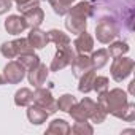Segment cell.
I'll return each instance as SVG.
<instances>
[{
  "instance_id": "cell-1",
  "label": "cell",
  "mask_w": 135,
  "mask_h": 135,
  "mask_svg": "<svg viewBox=\"0 0 135 135\" xmlns=\"http://www.w3.org/2000/svg\"><path fill=\"white\" fill-rule=\"evenodd\" d=\"M127 103H129L127 92L122 91L121 88L105 91V92L99 94V99H97V105L102 107L107 114H111V116H114L118 119H121V114L126 110Z\"/></svg>"
},
{
  "instance_id": "cell-2",
  "label": "cell",
  "mask_w": 135,
  "mask_h": 135,
  "mask_svg": "<svg viewBox=\"0 0 135 135\" xmlns=\"http://www.w3.org/2000/svg\"><path fill=\"white\" fill-rule=\"evenodd\" d=\"M118 35H119V24H118L113 18H108V16L99 18V22H97V26H95V38H97L100 43L108 45V43H111Z\"/></svg>"
},
{
  "instance_id": "cell-3",
  "label": "cell",
  "mask_w": 135,
  "mask_h": 135,
  "mask_svg": "<svg viewBox=\"0 0 135 135\" xmlns=\"http://www.w3.org/2000/svg\"><path fill=\"white\" fill-rule=\"evenodd\" d=\"M133 67H135V62L130 57H126V56L113 57V62H111V67H110L111 78L116 83H122L126 78H129L132 75Z\"/></svg>"
},
{
  "instance_id": "cell-4",
  "label": "cell",
  "mask_w": 135,
  "mask_h": 135,
  "mask_svg": "<svg viewBox=\"0 0 135 135\" xmlns=\"http://www.w3.org/2000/svg\"><path fill=\"white\" fill-rule=\"evenodd\" d=\"M95 107V102L89 97H83L80 102H75L69 110V114L73 121H89V116Z\"/></svg>"
},
{
  "instance_id": "cell-5",
  "label": "cell",
  "mask_w": 135,
  "mask_h": 135,
  "mask_svg": "<svg viewBox=\"0 0 135 135\" xmlns=\"http://www.w3.org/2000/svg\"><path fill=\"white\" fill-rule=\"evenodd\" d=\"M33 103H37L38 107L46 110L49 114H54L57 111V105H56V100L52 97L51 89H46L43 86L35 88V91H33Z\"/></svg>"
},
{
  "instance_id": "cell-6",
  "label": "cell",
  "mask_w": 135,
  "mask_h": 135,
  "mask_svg": "<svg viewBox=\"0 0 135 135\" xmlns=\"http://www.w3.org/2000/svg\"><path fill=\"white\" fill-rule=\"evenodd\" d=\"M24 76H26V69L18 60H10L3 67V78L5 83L8 84H18L24 80Z\"/></svg>"
},
{
  "instance_id": "cell-7",
  "label": "cell",
  "mask_w": 135,
  "mask_h": 135,
  "mask_svg": "<svg viewBox=\"0 0 135 135\" xmlns=\"http://www.w3.org/2000/svg\"><path fill=\"white\" fill-rule=\"evenodd\" d=\"M75 49L73 48H67V49H57L56 56L52 57L51 60V65H49V70L51 72H59L65 67H69L75 57Z\"/></svg>"
},
{
  "instance_id": "cell-8",
  "label": "cell",
  "mask_w": 135,
  "mask_h": 135,
  "mask_svg": "<svg viewBox=\"0 0 135 135\" xmlns=\"http://www.w3.org/2000/svg\"><path fill=\"white\" fill-rule=\"evenodd\" d=\"M48 75H49V69L45 65V64H38L35 69L29 70L27 72V80H29V84H32L33 88H41L46 80H48Z\"/></svg>"
},
{
  "instance_id": "cell-9",
  "label": "cell",
  "mask_w": 135,
  "mask_h": 135,
  "mask_svg": "<svg viewBox=\"0 0 135 135\" xmlns=\"http://www.w3.org/2000/svg\"><path fill=\"white\" fill-rule=\"evenodd\" d=\"M3 27H5V30L10 35H19L26 29H29L27 27V22H26V19H24L22 15H10L5 19V22H3Z\"/></svg>"
},
{
  "instance_id": "cell-10",
  "label": "cell",
  "mask_w": 135,
  "mask_h": 135,
  "mask_svg": "<svg viewBox=\"0 0 135 135\" xmlns=\"http://www.w3.org/2000/svg\"><path fill=\"white\" fill-rule=\"evenodd\" d=\"M73 48L76 54H89L94 51V37L88 33L86 30L78 33V37L73 41Z\"/></svg>"
},
{
  "instance_id": "cell-11",
  "label": "cell",
  "mask_w": 135,
  "mask_h": 135,
  "mask_svg": "<svg viewBox=\"0 0 135 135\" xmlns=\"http://www.w3.org/2000/svg\"><path fill=\"white\" fill-rule=\"evenodd\" d=\"M70 65H72V73L76 78H80L83 73H86L88 70L92 69V62H91V57L88 54H75Z\"/></svg>"
},
{
  "instance_id": "cell-12",
  "label": "cell",
  "mask_w": 135,
  "mask_h": 135,
  "mask_svg": "<svg viewBox=\"0 0 135 135\" xmlns=\"http://www.w3.org/2000/svg\"><path fill=\"white\" fill-rule=\"evenodd\" d=\"M27 40H29V43L33 46V49H43V48L49 43L48 32L41 30L40 27L30 29V32H29V35H27Z\"/></svg>"
},
{
  "instance_id": "cell-13",
  "label": "cell",
  "mask_w": 135,
  "mask_h": 135,
  "mask_svg": "<svg viewBox=\"0 0 135 135\" xmlns=\"http://www.w3.org/2000/svg\"><path fill=\"white\" fill-rule=\"evenodd\" d=\"M65 29L73 35H78L81 32H84L88 29V19L86 18H80V16H73V15H65Z\"/></svg>"
},
{
  "instance_id": "cell-14",
  "label": "cell",
  "mask_w": 135,
  "mask_h": 135,
  "mask_svg": "<svg viewBox=\"0 0 135 135\" xmlns=\"http://www.w3.org/2000/svg\"><path fill=\"white\" fill-rule=\"evenodd\" d=\"M48 38H49V41H52V43L57 46V49L72 48V40H70V37L67 35L65 32L59 30V29H51V30L48 32Z\"/></svg>"
},
{
  "instance_id": "cell-15",
  "label": "cell",
  "mask_w": 135,
  "mask_h": 135,
  "mask_svg": "<svg viewBox=\"0 0 135 135\" xmlns=\"http://www.w3.org/2000/svg\"><path fill=\"white\" fill-rule=\"evenodd\" d=\"M26 22H27V27L29 29H33V27H40L45 21V13L40 7H35V8H30L27 11L22 13Z\"/></svg>"
},
{
  "instance_id": "cell-16",
  "label": "cell",
  "mask_w": 135,
  "mask_h": 135,
  "mask_svg": "<svg viewBox=\"0 0 135 135\" xmlns=\"http://www.w3.org/2000/svg\"><path fill=\"white\" fill-rule=\"evenodd\" d=\"M48 116H49V113H48L46 110H43L41 107H38L37 103H33V105H32V103L27 105V119H29L32 124L40 126V124L46 122Z\"/></svg>"
},
{
  "instance_id": "cell-17",
  "label": "cell",
  "mask_w": 135,
  "mask_h": 135,
  "mask_svg": "<svg viewBox=\"0 0 135 135\" xmlns=\"http://www.w3.org/2000/svg\"><path fill=\"white\" fill-rule=\"evenodd\" d=\"M67 15H73V16H80V18H92L94 16V7L91 2H78L75 5H72V8L69 10V13Z\"/></svg>"
},
{
  "instance_id": "cell-18",
  "label": "cell",
  "mask_w": 135,
  "mask_h": 135,
  "mask_svg": "<svg viewBox=\"0 0 135 135\" xmlns=\"http://www.w3.org/2000/svg\"><path fill=\"white\" fill-rule=\"evenodd\" d=\"M48 135H69L70 133V124L65 119H52L46 129Z\"/></svg>"
},
{
  "instance_id": "cell-19",
  "label": "cell",
  "mask_w": 135,
  "mask_h": 135,
  "mask_svg": "<svg viewBox=\"0 0 135 135\" xmlns=\"http://www.w3.org/2000/svg\"><path fill=\"white\" fill-rule=\"evenodd\" d=\"M95 75H97L95 70L91 69V70H88L86 73H83V75L78 78V80H80V83H78V91H80L81 94H89V92L92 91Z\"/></svg>"
},
{
  "instance_id": "cell-20",
  "label": "cell",
  "mask_w": 135,
  "mask_h": 135,
  "mask_svg": "<svg viewBox=\"0 0 135 135\" xmlns=\"http://www.w3.org/2000/svg\"><path fill=\"white\" fill-rule=\"evenodd\" d=\"M108 59H110V54L107 49H97V51H92L91 54V62H92V69L94 70H99L102 67H105L108 64Z\"/></svg>"
},
{
  "instance_id": "cell-21",
  "label": "cell",
  "mask_w": 135,
  "mask_h": 135,
  "mask_svg": "<svg viewBox=\"0 0 135 135\" xmlns=\"http://www.w3.org/2000/svg\"><path fill=\"white\" fill-rule=\"evenodd\" d=\"M33 102V92L29 88H21L15 94V105L16 107H27Z\"/></svg>"
},
{
  "instance_id": "cell-22",
  "label": "cell",
  "mask_w": 135,
  "mask_h": 135,
  "mask_svg": "<svg viewBox=\"0 0 135 135\" xmlns=\"http://www.w3.org/2000/svg\"><path fill=\"white\" fill-rule=\"evenodd\" d=\"M110 46H108V54H110V57H119V56H124V54H127L129 52V49H130V46H129V43L127 41H122V40H118V41H111V43H108Z\"/></svg>"
},
{
  "instance_id": "cell-23",
  "label": "cell",
  "mask_w": 135,
  "mask_h": 135,
  "mask_svg": "<svg viewBox=\"0 0 135 135\" xmlns=\"http://www.w3.org/2000/svg\"><path fill=\"white\" fill-rule=\"evenodd\" d=\"M19 59H18V62L26 69V72H29V70H32V69H35V67L41 62L40 60V56L38 54H35V52H30V54H21V56H18Z\"/></svg>"
},
{
  "instance_id": "cell-24",
  "label": "cell",
  "mask_w": 135,
  "mask_h": 135,
  "mask_svg": "<svg viewBox=\"0 0 135 135\" xmlns=\"http://www.w3.org/2000/svg\"><path fill=\"white\" fill-rule=\"evenodd\" d=\"M13 46H15V51H16V57L21 56V54H30L33 52V46L29 43L27 38H16L13 40Z\"/></svg>"
},
{
  "instance_id": "cell-25",
  "label": "cell",
  "mask_w": 135,
  "mask_h": 135,
  "mask_svg": "<svg viewBox=\"0 0 135 135\" xmlns=\"http://www.w3.org/2000/svg\"><path fill=\"white\" fill-rule=\"evenodd\" d=\"M70 132L75 135H92L94 127L88 121H75V124L70 127Z\"/></svg>"
},
{
  "instance_id": "cell-26",
  "label": "cell",
  "mask_w": 135,
  "mask_h": 135,
  "mask_svg": "<svg viewBox=\"0 0 135 135\" xmlns=\"http://www.w3.org/2000/svg\"><path fill=\"white\" fill-rule=\"evenodd\" d=\"M75 102H76V99H75L73 94H64V95H60V97L56 100V105H57V110L69 113V110L72 108V105H73Z\"/></svg>"
},
{
  "instance_id": "cell-27",
  "label": "cell",
  "mask_w": 135,
  "mask_h": 135,
  "mask_svg": "<svg viewBox=\"0 0 135 135\" xmlns=\"http://www.w3.org/2000/svg\"><path fill=\"white\" fill-rule=\"evenodd\" d=\"M49 3H51L52 11L59 16H65L69 13V10L72 8V3H69L67 0H49Z\"/></svg>"
},
{
  "instance_id": "cell-28",
  "label": "cell",
  "mask_w": 135,
  "mask_h": 135,
  "mask_svg": "<svg viewBox=\"0 0 135 135\" xmlns=\"http://www.w3.org/2000/svg\"><path fill=\"white\" fill-rule=\"evenodd\" d=\"M107 113H105V110L102 108V107H99L97 105V102H95V107H94V110H92V113H91V116H89V121H92L94 124H102L105 119H107Z\"/></svg>"
},
{
  "instance_id": "cell-29",
  "label": "cell",
  "mask_w": 135,
  "mask_h": 135,
  "mask_svg": "<svg viewBox=\"0 0 135 135\" xmlns=\"http://www.w3.org/2000/svg\"><path fill=\"white\" fill-rule=\"evenodd\" d=\"M108 84H110V80H108L107 76H97V75H95L92 91H95L97 94H102V92L108 91Z\"/></svg>"
},
{
  "instance_id": "cell-30",
  "label": "cell",
  "mask_w": 135,
  "mask_h": 135,
  "mask_svg": "<svg viewBox=\"0 0 135 135\" xmlns=\"http://www.w3.org/2000/svg\"><path fill=\"white\" fill-rule=\"evenodd\" d=\"M0 52H2V56L7 57V59H15L16 57V51H15L13 41H3L2 46H0Z\"/></svg>"
},
{
  "instance_id": "cell-31",
  "label": "cell",
  "mask_w": 135,
  "mask_h": 135,
  "mask_svg": "<svg viewBox=\"0 0 135 135\" xmlns=\"http://www.w3.org/2000/svg\"><path fill=\"white\" fill-rule=\"evenodd\" d=\"M121 119L126 121V122H132V121L135 119V103H133V102H129V103H127L126 110H124L122 114H121Z\"/></svg>"
},
{
  "instance_id": "cell-32",
  "label": "cell",
  "mask_w": 135,
  "mask_h": 135,
  "mask_svg": "<svg viewBox=\"0 0 135 135\" xmlns=\"http://www.w3.org/2000/svg\"><path fill=\"white\" fill-rule=\"evenodd\" d=\"M13 8V0H0V15H5Z\"/></svg>"
},
{
  "instance_id": "cell-33",
  "label": "cell",
  "mask_w": 135,
  "mask_h": 135,
  "mask_svg": "<svg viewBox=\"0 0 135 135\" xmlns=\"http://www.w3.org/2000/svg\"><path fill=\"white\" fill-rule=\"evenodd\" d=\"M129 94H130V95L135 94V81H130V83H129Z\"/></svg>"
},
{
  "instance_id": "cell-34",
  "label": "cell",
  "mask_w": 135,
  "mask_h": 135,
  "mask_svg": "<svg viewBox=\"0 0 135 135\" xmlns=\"http://www.w3.org/2000/svg\"><path fill=\"white\" fill-rule=\"evenodd\" d=\"M13 2H16V7H21V5H24V3H29L30 0H13Z\"/></svg>"
},
{
  "instance_id": "cell-35",
  "label": "cell",
  "mask_w": 135,
  "mask_h": 135,
  "mask_svg": "<svg viewBox=\"0 0 135 135\" xmlns=\"http://www.w3.org/2000/svg\"><path fill=\"white\" fill-rule=\"evenodd\" d=\"M2 84H5V78H3V75H0V86Z\"/></svg>"
},
{
  "instance_id": "cell-36",
  "label": "cell",
  "mask_w": 135,
  "mask_h": 135,
  "mask_svg": "<svg viewBox=\"0 0 135 135\" xmlns=\"http://www.w3.org/2000/svg\"><path fill=\"white\" fill-rule=\"evenodd\" d=\"M67 2H69V3H75V2H76V0H67Z\"/></svg>"
},
{
  "instance_id": "cell-37",
  "label": "cell",
  "mask_w": 135,
  "mask_h": 135,
  "mask_svg": "<svg viewBox=\"0 0 135 135\" xmlns=\"http://www.w3.org/2000/svg\"><path fill=\"white\" fill-rule=\"evenodd\" d=\"M40 2H41V0H40ZM43 2H49V0H43Z\"/></svg>"
}]
</instances>
